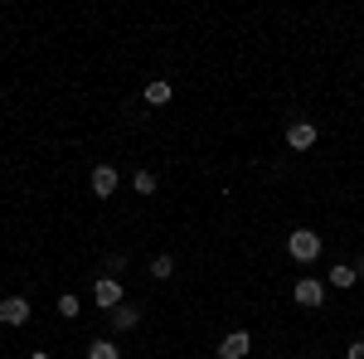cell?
<instances>
[{
	"instance_id": "5",
	"label": "cell",
	"mask_w": 364,
	"mask_h": 359,
	"mask_svg": "<svg viewBox=\"0 0 364 359\" xmlns=\"http://www.w3.org/2000/svg\"><path fill=\"white\" fill-rule=\"evenodd\" d=\"M316 136H321V132H316L311 122H291V127H287V146H291V151H311Z\"/></svg>"
},
{
	"instance_id": "10",
	"label": "cell",
	"mask_w": 364,
	"mask_h": 359,
	"mask_svg": "<svg viewBox=\"0 0 364 359\" xmlns=\"http://www.w3.org/2000/svg\"><path fill=\"white\" fill-rule=\"evenodd\" d=\"M355 282H360V272H355L350 262H336V267H331V286H340V291H345V286H355Z\"/></svg>"
},
{
	"instance_id": "4",
	"label": "cell",
	"mask_w": 364,
	"mask_h": 359,
	"mask_svg": "<svg viewBox=\"0 0 364 359\" xmlns=\"http://www.w3.org/2000/svg\"><path fill=\"white\" fill-rule=\"evenodd\" d=\"M25 321H29L25 296H5V301H0V326H25Z\"/></svg>"
},
{
	"instance_id": "16",
	"label": "cell",
	"mask_w": 364,
	"mask_h": 359,
	"mask_svg": "<svg viewBox=\"0 0 364 359\" xmlns=\"http://www.w3.org/2000/svg\"><path fill=\"white\" fill-rule=\"evenodd\" d=\"M29 359H54V355H44V350H34V355H29Z\"/></svg>"
},
{
	"instance_id": "1",
	"label": "cell",
	"mask_w": 364,
	"mask_h": 359,
	"mask_svg": "<svg viewBox=\"0 0 364 359\" xmlns=\"http://www.w3.org/2000/svg\"><path fill=\"white\" fill-rule=\"evenodd\" d=\"M287 257H291V262H316V257H321V233H311V228L287 233Z\"/></svg>"
},
{
	"instance_id": "8",
	"label": "cell",
	"mask_w": 364,
	"mask_h": 359,
	"mask_svg": "<svg viewBox=\"0 0 364 359\" xmlns=\"http://www.w3.org/2000/svg\"><path fill=\"white\" fill-rule=\"evenodd\" d=\"M107 321H112V331H132V326L141 321V311H136V306H127V301H122V306L112 311V316H107Z\"/></svg>"
},
{
	"instance_id": "13",
	"label": "cell",
	"mask_w": 364,
	"mask_h": 359,
	"mask_svg": "<svg viewBox=\"0 0 364 359\" xmlns=\"http://www.w3.org/2000/svg\"><path fill=\"white\" fill-rule=\"evenodd\" d=\"M87 359H117V345L112 340H92L87 345Z\"/></svg>"
},
{
	"instance_id": "11",
	"label": "cell",
	"mask_w": 364,
	"mask_h": 359,
	"mask_svg": "<svg viewBox=\"0 0 364 359\" xmlns=\"http://www.w3.org/2000/svg\"><path fill=\"white\" fill-rule=\"evenodd\" d=\"M58 316H63V321H73V316H83V301H78L73 291H63V296H58Z\"/></svg>"
},
{
	"instance_id": "7",
	"label": "cell",
	"mask_w": 364,
	"mask_h": 359,
	"mask_svg": "<svg viewBox=\"0 0 364 359\" xmlns=\"http://www.w3.org/2000/svg\"><path fill=\"white\" fill-rule=\"evenodd\" d=\"M291 296H296V306H306V311H311V306H321V301H326V286L306 277V282H296V291H291Z\"/></svg>"
},
{
	"instance_id": "6",
	"label": "cell",
	"mask_w": 364,
	"mask_h": 359,
	"mask_svg": "<svg viewBox=\"0 0 364 359\" xmlns=\"http://www.w3.org/2000/svg\"><path fill=\"white\" fill-rule=\"evenodd\" d=\"M92 194L97 199H112L117 194V170L112 166H92Z\"/></svg>"
},
{
	"instance_id": "14",
	"label": "cell",
	"mask_w": 364,
	"mask_h": 359,
	"mask_svg": "<svg viewBox=\"0 0 364 359\" xmlns=\"http://www.w3.org/2000/svg\"><path fill=\"white\" fill-rule=\"evenodd\" d=\"M170 272H175V257H166V252H161V257L151 262V277H156V282H166Z\"/></svg>"
},
{
	"instance_id": "17",
	"label": "cell",
	"mask_w": 364,
	"mask_h": 359,
	"mask_svg": "<svg viewBox=\"0 0 364 359\" xmlns=\"http://www.w3.org/2000/svg\"><path fill=\"white\" fill-rule=\"evenodd\" d=\"M355 272H364V257H360V267H355Z\"/></svg>"
},
{
	"instance_id": "2",
	"label": "cell",
	"mask_w": 364,
	"mask_h": 359,
	"mask_svg": "<svg viewBox=\"0 0 364 359\" xmlns=\"http://www.w3.org/2000/svg\"><path fill=\"white\" fill-rule=\"evenodd\" d=\"M92 301L107 306V311H117V306H122V282H117V277H102V282H92Z\"/></svg>"
},
{
	"instance_id": "12",
	"label": "cell",
	"mask_w": 364,
	"mask_h": 359,
	"mask_svg": "<svg viewBox=\"0 0 364 359\" xmlns=\"http://www.w3.org/2000/svg\"><path fill=\"white\" fill-rule=\"evenodd\" d=\"M132 190L136 194H156V175H151V170H136V175H132Z\"/></svg>"
},
{
	"instance_id": "15",
	"label": "cell",
	"mask_w": 364,
	"mask_h": 359,
	"mask_svg": "<svg viewBox=\"0 0 364 359\" xmlns=\"http://www.w3.org/2000/svg\"><path fill=\"white\" fill-rule=\"evenodd\" d=\"M345 359H364V340H355V345L345 350Z\"/></svg>"
},
{
	"instance_id": "9",
	"label": "cell",
	"mask_w": 364,
	"mask_h": 359,
	"mask_svg": "<svg viewBox=\"0 0 364 359\" xmlns=\"http://www.w3.org/2000/svg\"><path fill=\"white\" fill-rule=\"evenodd\" d=\"M170 92H175V87H170L166 78H156V83H146V102H151V107H166Z\"/></svg>"
},
{
	"instance_id": "3",
	"label": "cell",
	"mask_w": 364,
	"mask_h": 359,
	"mask_svg": "<svg viewBox=\"0 0 364 359\" xmlns=\"http://www.w3.org/2000/svg\"><path fill=\"white\" fill-rule=\"evenodd\" d=\"M248 350H252V335L248 331H233V335H224L219 359H248Z\"/></svg>"
}]
</instances>
